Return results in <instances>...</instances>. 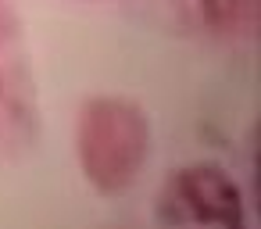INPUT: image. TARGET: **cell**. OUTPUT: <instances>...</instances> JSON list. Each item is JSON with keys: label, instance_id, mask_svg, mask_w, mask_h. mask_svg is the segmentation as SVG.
I'll use <instances>...</instances> for the list:
<instances>
[{"label": "cell", "instance_id": "6da1fadb", "mask_svg": "<svg viewBox=\"0 0 261 229\" xmlns=\"http://www.w3.org/2000/svg\"><path fill=\"white\" fill-rule=\"evenodd\" d=\"M79 150L86 172L104 190L125 186L136 175L140 161L147 158V125L129 104L100 100L83 118Z\"/></svg>", "mask_w": 261, "mask_h": 229}, {"label": "cell", "instance_id": "7a4b0ae2", "mask_svg": "<svg viewBox=\"0 0 261 229\" xmlns=\"http://www.w3.org/2000/svg\"><path fill=\"white\" fill-rule=\"evenodd\" d=\"M172 190L175 204L193 222H222L225 229H240V193L218 168H186Z\"/></svg>", "mask_w": 261, "mask_h": 229}]
</instances>
